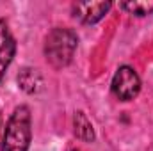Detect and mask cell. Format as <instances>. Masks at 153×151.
I'll list each match as a JSON object with an SVG mask.
<instances>
[{
  "mask_svg": "<svg viewBox=\"0 0 153 151\" xmlns=\"http://www.w3.org/2000/svg\"><path fill=\"white\" fill-rule=\"evenodd\" d=\"M32 141V115L27 105L14 109L2 132L0 151H29Z\"/></svg>",
  "mask_w": 153,
  "mask_h": 151,
  "instance_id": "6da1fadb",
  "label": "cell"
},
{
  "mask_svg": "<svg viewBox=\"0 0 153 151\" xmlns=\"http://www.w3.org/2000/svg\"><path fill=\"white\" fill-rule=\"evenodd\" d=\"M76 46H78V36H76L75 30L64 29V27L52 29L45 39L46 62L55 70L66 68L73 61Z\"/></svg>",
  "mask_w": 153,
  "mask_h": 151,
  "instance_id": "7a4b0ae2",
  "label": "cell"
},
{
  "mask_svg": "<svg viewBox=\"0 0 153 151\" xmlns=\"http://www.w3.org/2000/svg\"><path fill=\"white\" fill-rule=\"evenodd\" d=\"M111 89L119 101H130L137 98V94L141 93V78L134 68L119 66L112 76Z\"/></svg>",
  "mask_w": 153,
  "mask_h": 151,
  "instance_id": "3957f363",
  "label": "cell"
},
{
  "mask_svg": "<svg viewBox=\"0 0 153 151\" xmlns=\"http://www.w3.org/2000/svg\"><path fill=\"white\" fill-rule=\"evenodd\" d=\"M111 7H112L111 2H76L71 5V11H73V16L82 23L94 25L102 18H105Z\"/></svg>",
  "mask_w": 153,
  "mask_h": 151,
  "instance_id": "277c9868",
  "label": "cell"
},
{
  "mask_svg": "<svg viewBox=\"0 0 153 151\" xmlns=\"http://www.w3.org/2000/svg\"><path fill=\"white\" fill-rule=\"evenodd\" d=\"M14 55H16V41L9 30L7 21L0 18V84L7 73Z\"/></svg>",
  "mask_w": 153,
  "mask_h": 151,
  "instance_id": "5b68a950",
  "label": "cell"
},
{
  "mask_svg": "<svg viewBox=\"0 0 153 151\" xmlns=\"http://www.w3.org/2000/svg\"><path fill=\"white\" fill-rule=\"evenodd\" d=\"M18 85L27 94H38L43 89V76L34 68H23L18 73Z\"/></svg>",
  "mask_w": 153,
  "mask_h": 151,
  "instance_id": "8992f818",
  "label": "cell"
},
{
  "mask_svg": "<svg viewBox=\"0 0 153 151\" xmlns=\"http://www.w3.org/2000/svg\"><path fill=\"white\" fill-rule=\"evenodd\" d=\"M73 128H75V135L80 141H84V142H93L94 137H96L94 135V128H93L89 117L82 110L75 112V115H73Z\"/></svg>",
  "mask_w": 153,
  "mask_h": 151,
  "instance_id": "52a82bcc",
  "label": "cell"
},
{
  "mask_svg": "<svg viewBox=\"0 0 153 151\" xmlns=\"http://www.w3.org/2000/svg\"><path fill=\"white\" fill-rule=\"evenodd\" d=\"M119 7L125 9L126 13L134 14V16H139V18L153 14V2H150V0H130V2H121Z\"/></svg>",
  "mask_w": 153,
  "mask_h": 151,
  "instance_id": "ba28073f",
  "label": "cell"
},
{
  "mask_svg": "<svg viewBox=\"0 0 153 151\" xmlns=\"http://www.w3.org/2000/svg\"><path fill=\"white\" fill-rule=\"evenodd\" d=\"M0 128H2V110H0Z\"/></svg>",
  "mask_w": 153,
  "mask_h": 151,
  "instance_id": "9c48e42d",
  "label": "cell"
}]
</instances>
